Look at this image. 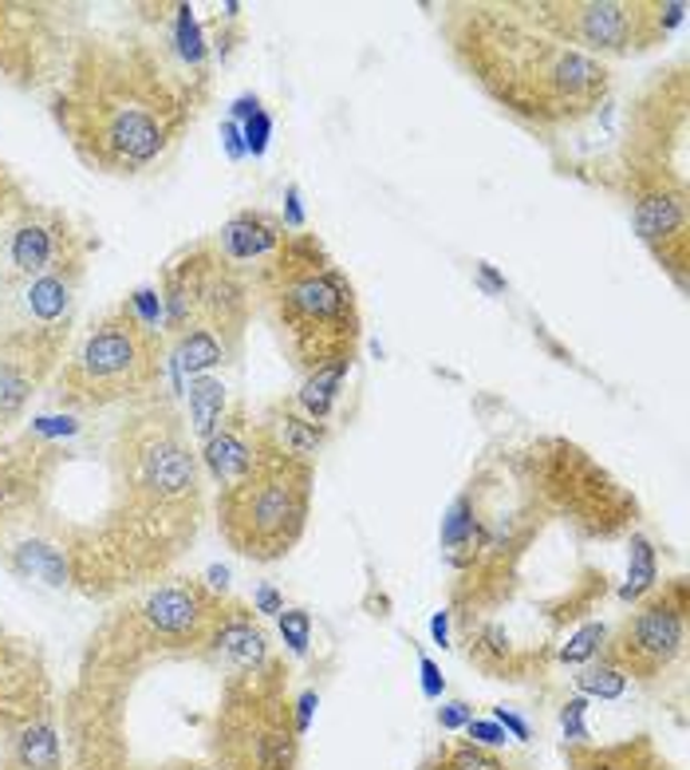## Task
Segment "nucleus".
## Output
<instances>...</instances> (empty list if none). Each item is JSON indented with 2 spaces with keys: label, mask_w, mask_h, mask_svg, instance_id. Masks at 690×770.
<instances>
[{
  "label": "nucleus",
  "mask_w": 690,
  "mask_h": 770,
  "mask_svg": "<svg viewBox=\"0 0 690 770\" xmlns=\"http://www.w3.org/2000/svg\"><path fill=\"white\" fill-rule=\"evenodd\" d=\"M466 735H470V743L485 747V751H493V747H501L505 739H510L501 723H485V719H470V723H466Z\"/></svg>",
  "instance_id": "32"
},
{
  "label": "nucleus",
  "mask_w": 690,
  "mask_h": 770,
  "mask_svg": "<svg viewBox=\"0 0 690 770\" xmlns=\"http://www.w3.org/2000/svg\"><path fill=\"white\" fill-rule=\"evenodd\" d=\"M174 56H178L181 68L190 71H206V36H201V25L198 17H194L190 4H178L174 9Z\"/></svg>",
  "instance_id": "23"
},
{
  "label": "nucleus",
  "mask_w": 690,
  "mask_h": 770,
  "mask_svg": "<svg viewBox=\"0 0 690 770\" xmlns=\"http://www.w3.org/2000/svg\"><path fill=\"white\" fill-rule=\"evenodd\" d=\"M253 613H285V601H280V593H276L273 585H260L257 593H253Z\"/></svg>",
  "instance_id": "37"
},
{
  "label": "nucleus",
  "mask_w": 690,
  "mask_h": 770,
  "mask_svg": "<svg viewBox=\"0 0 690 770\" xmlns=\"http://www.w3.org/2000/svg\"><path fill=\"white\" fill-rule=\"evenodd\" d=\"M268 135H273V119H268V111H257L249 123L241 127V139H245V150H249L253 158L265 155L268 147Z\"/></svg>",
  "instance_id": "31"
},
{
  "label": "nucleus",
  "mask_w": 690,
  "mask_h": 770,
  "mask_svg": "<svg viewBox=\"0 0 690 770\" xmlns=\"http://www.w3.org/2000/svg\"><path fill=\"white\" fill-rule=\"evenodd\" d=\"M158 296L162 337L170 340L178 372L194 380L234 364L253 312V285L245 269L225 261L214 242H194L166 261Z\"/></svg>",
  "instance_id": "5"
},
{
  "label": "nucleus",
  "mask_w": 690,
  "mask_h": 770,
  "mask_svg": "<svg viewBox=\"0 0 690 770\" xmlns=\"http://www.w3.org/2000/svg\"><path fill=\"white\" fill-rule=\"evenodd\" d=\"M418 672H423V695H426V700H442V692H446V680H442L438 664H434L431 656H418Z\"/></svg>",
  "instance_id": "35"
},
{
  "label": "nucleus",
  "mask_w": 690,
  "mask_h": 770,
  "mask_svg": "<svg viewBox=\"0 0 690 770\" xmlns=\"http://www.w3.org/2000/svg\"><path fill=\"white\" fill-rule=\"evenodd\" d=\"M221 139H225V150H229V158H241V155H245L241 127H237L234 119H229V123H221Z\"/></svg>",
  "instance_id": "38"
},
{
  "label": "nucleus",
  "mask_w": 690,
  "mask_h": 770,
  "mask_svg": "<svg viewBox=\"0 0 690 770\" xmlns=\"http://www.w3.org/2000/svg\"><path fill=\"white\" fill-rule=\"evenodd\" d=\"M206 99V71H178L147 40H87L71 56L52 115L91 170L142 174Z\"/></svg>",
  "instance_id": "1"
},
{
  "label": "nucleus",
  "mask_w": 690,
  "mask_h": 770,
  "mask_svg": "<svg viewBox=\"0 0 690 770\" xmlns=\"http://www.w3.org/2000/svg\"><path fill=\"white\" fill-rule=\"evenodd\" d=\"M257 439L265 442V447L288 455V459L312 462L316 459V450L324 447V423H316V419L304 416L296 403L280 399V403H273L265 416H260Z\"/></svg>",
  "instance_id": "17"
},
{
  "label": "nucleus",
  "mask_w": 690,
  "mask_h": 770,
  "mask_svg": "<svg viewBox=\"0 0 690 770\" xmlns=\"http://www.w3.org/2000/svg\"><path fill=\"white\" fill-rule=\"evenodd\" d=\"M431 632H434V641L438 644H450V613H434Z\"/></svg>",
  "instance_id": "41"
},
{
  "label": "nucleus",
  "mask_w": 690,
  "mask_h": 770,
  "mask_svg": "<svg viewBox=\"0 0 690 770\" xmlns=\"http://www.w3.org/2000/svg\"><path fill=\"white\" fill-rule=\"evenodd\" d=\"M166 337L138 321L130 304L99 312L83 337L63 355L56 396L71 411H107L119 403H142L155 396L162 376Z\"/></svg>",
  "instance_id": "6"
},
{
  "label": "nucleus",
  "mask_w": 690,
  "mask_h": 770,
  "mask_svg": "<svg viewBox=\"0 0 690 770\" xmlns=\"http://www.w3.org/2000/svg\"><path fill=\"white\" fill-rule=\"evenodd\" d=\"M225 613V597L206 581L174 577L142 593L135 608L119 616L138 644L155 652H206L217 621Z\"/></svg>",
  "instance_id": "10"
},
{
  "label": "nucleus",
  "mask_w": 690,
  "mask_h": 770,
  "mask_svg": "<svg viewBox=\"0 0 690 770\" xmlns=\"http://www.w3.org/2000/svg\"><path fill=\"white\" fill-rule=\"evenodd\" d=\"M347 372H352V364H347V360L308 372V376H304L300 396H296V407H300L308 419H316V423H328L332 407H336V399H339V383H344Z\"/></svg>",
  "instance_id": "21"
},
{
  "label": "nucleus",
  "mask_w": 690,
  "mask_h": 770,
  "mask_svg": "<svg viewBox=\"0 0 690 770\" xmlns=\"http://www.w3.org/2000/svg\"><path fill=\"white\" fill-rule=\"evenodd\" d=\"M493 723H501V728H505V735L518 739V743H529V735H533L525 719H521L518 711H510V708H493Z\"/></svg>",
  "instance_id": "34"
},
{
  "label": "nucleus",
  "mask_w": 690,
  "mask_h": 770,
  "mask_svg": "<svg viewBox=\"0 0 690 770\" xmlns=\"http://www.w3.org/2000/svg\"><path fill=\"white\" fill-rule=\"evenodd\" d=\"M564 754H569L572 770H671L648 739H631V743H620V747L572 743L564 747Z\"/></svg>",
  "instance_id": "18"
},
{
  "label": "nucleus",
  "mask_w": 690,
  "mask_h": 770,
  "mask_svg": "<svg viewBox=\"0 0 690 770\" xmlns=\"http://www.w3.org/2000/svg\"><path fill=\"white\" fill-rule=\"evenodd\" d=\"M4 770H20V767H17V762H9V767H4Z\"/></svg>",
  "instance_id": "42"
},
{
  "label": "nucleus",
  "mask_w": 690,
  "mask_h": 770,
  "mask_svg": "<svg viewBox=\"0 0 690 770\" xmlns=\"http://www.w3.org/2000/svg\"><path fill=\"white\" fill-rule=\"evenodd\" d=\"M450 52L482 91L529 127H576L608 99L604 60L561 43L529 4H450Z\"/></svg>",
  "instance_id": "2"
},
{
  "label": "nucleus",
  "mask_w": 690,
  "mask_h": 770,
  "mask_svg": "<svg viewBox=\"0 0 690 770\" xmlns=\"http://www.w3.org/2000/svg\"><path fill=\"white\" fill-rule=\"evenodd\" d=\"M276 624H280V636H285L288 652H293V656H308L312 616L304 613V608H285V613H276Z\"/></svg>",
  "instance_id": "28"
},
{
  "label": "nucleus",
  "mask_w": 690,
  "mask_h": 770,
  "mask_svg": "<svg viewBox=\"0 0 690 770\" xmlns=\"http://www.w3.org/2000/svg\"><path fill=\"white\" fill-rule=\"evenodd\" d=\"M536 25L584 56H628L643 52L659 36H667L682 20L687 4L671 0H536L529 4Z\"/></svg>",
  "instance_id": "9"
},
{
  "label": "nucleus",
  "mask_w": 690,
  "mask_h": 770,
  "mask_svg": "<svg viewBox=\"0 0 690 770\" xmlns=\"http://www.w3.org/2000/svg\"><path fill=\"white\" fill-rule=\"evenodd\" d=\"M316 708H319V695L316 692H304L300 700L293 703V723H296V735H308V728H312V715H316Z\"/></svg>",
  "instance_id": "36"
},
{
  "label": "nucleus",
  "mask_w": 690,
  "mask_h": 770,
  "mask_svg": "<svg viewBox=\"0 0 690 770\" xmlns=\"http://www.w3.org/2000/svg\"><path fill=\"white\" fill-rule=\"evenodd\" d=\"M79 431H83V423H79L76 416H40L28 427L32 439H71V435H79Z\"/></svg>",
  "instance_id": "30"
},
{
  "label": "nucleus",
  "mask_w": 690,
  "mask_h": 770,
  "mask_svg": "<svg viewBox=\"0 0 690 770\" xmlns=\"http://www.w3.org/2000/svg\"><path fill=\"white\" fill-rule=\"evenodd\" d=\"M576 688L584 700H620L628 692V672L615 660L600 656L595 664H584L576 675Z\"/></svg>",
  "instance_id": "24"
},
{
  "label": "nucleus",
  "mask_w": 690,
  "mask_h": 770,
  "mask_svg": "<svg viewBox=\"0 0 690 770\" xmlns=\"http://www.w3.org/2000/svg\"><path fill=\"white\" fill-rule=\"evenodd\" d=\"M308 510L312 462L288 459L265 442L249 475L217 494V526H221L225 546L257 565L293 554L308 529Z\"/></svg>",
  "instance_id": "7"
},
{
  "label": "nucleus",
  "mask_w": 690,
  "mask_h": 770,
  "mask_svg": "<svg viewBox=\"0 0 690 770\" xmlns=\"http://www.w3.org/2000/svg\"><path fill=\"white\" fill-rule=\"evenodd\" d=\"M434 770H505V762L477 743H450Z\"/></svg>",
  "instance_id": "26"
},
{
  "label": "nucleus",
  "mask_w": 690,
  "mask_h": 770,
  "mask_svg": "<svg viewBox=\"0 0 690 770\" xmlns=\"http://www.w3.org/2000/svg\"><path fill=\"white\" fill-rule=\"evenodd\" d=\"M687 641V581H671L663 593L648 597L635 608V616L620 624L612 644L604 649L608 660L639 680H655L674 664Z\"/></svg>",
  "instance_id": "11"
},
{
  "label": "nucleus",
  "mask_w": 690,
  "mask_h": 770,
  "mask_svg": "<svg viewBox=\"0 0 690 770\" xmlns=\"http://www.w3.org/2000/svg\"><path fill=\"white\" fill-rule=\"evenodd\" d=\"M544 447L552 450V455H544V483H549V490H556L564 510L588 534H620L635 514V503L580 447H569L561 439L544 442Z\"/></svg>",
  "instance_id": "12"
},
{
  "label": "nucleus",
  "mask_w": 690,
  "mask_h": 770,
  "mask_svg": "<svg viewBox=\"0 0 690 770\" xmlns=\"http://www.w3.org/2000/svg\"><path fill=\"white\" fill-rule=\"evenodd\" d=\"M91 245L60 206L36 202L0 163V360H36L56 372Z\"/></svg>",
  "instance_id": "3"
},
{
  "label": "nucleus",
  "mask_w": 690,
  "mask_h": 770,
  "mask_svg": "<svg viewBox=\"0 0 690 770\" xmlns=\"http://www.w3.org/2000/svg\"><path fill=\"white\" fill-rule=\"evenodd\" d=\"M12 762L20 770H63V747L52 715L32 719L12 735Z\"/></svg>",
  "instance_id": "20"
},
{
  "label": "nucleus",
  "mask_w": 690,
  "mask_h": 770,
  "mask_svg": "<svg viewBox=\"0 0 690 770\" xmlns=\"http://www.w3.org/2000/svg\"><path fill=\"white\" fill-rule=\"evenodd\" d=\"M214 664H225L229 675L237 672H253V667L268 664V636L257 624V613L241 601H225V613L217 621L214 636H209L206 652Z\"/></svg>",
  "instance_id": "14"
},
{
  "label": "nucleus",
  "mask_w": 690,
  "mask_h": 770,
  "mask_svg": "<svg viewBox=\"0 0 690 770\" xmlns=\"http://www.w3.org/2000/svg\"><path fill=\"white\" fill-rule=\"evenodd\" d=\"M257 289L273 309L276 332L304 376L355 360L359 348V301L344 269L316 234H288L273 257L257 265Z\"/></svg>",
  "instance_id": "4"
},
{
  "label": "nucleus",
  "mask_w": 690,
  "mask_h": 770,
  "mask_svg": "<svg viewBox=\"0 0 690 770\" xmlns=\"http://www.w3.org/2000/svg\"><path fill=\"white\" fill-rule=\"evenodd\" d=\"M659 581V565H655V546L648 537L635 534L631 537V569H628V585L620 588L623 601H639L643 593H651V585Z\"/></svg>",
  "instance_id": "25"
},
{
  "label": "nucleus",
  "mask_w": 690,
  "mask_h": 770,
  "mask_svg": "<svg viewBox=\"0 0 690 770\" xmlns=\"http://www.w3.org/2000/svg\"><path fill=\"white\" fill-rule=\"evenodd\" d=\"M600 644H608V628L604 624H584V628H576L569 636V644L561 649V660L564 664H588V660L600 652Z\"/></svg>",
  "instance_id": "27"
},
{
  "label": "nucleus",
  "mask_w": 690,
  "mask_h": 770,
  "mask_svg": "<svg viewBox=\"0 0 690 770\" xmlns=\"http://www.w3.org/2000/svg\"><path fill=\"white\" fill-rule=\"evenodd\" d=\"M477 281H482L485 293H505V277H497L490 265H477Z\"/></svg>",
  "instance_id": "39"
},
{
  "label": "nucleus",
  "mask_w": 690,
  "mask_h": 770,
  "mask_svg": "<svg viewBox=\"0 0 690 770\" xmlns=\"http://www.w3.org/2000/svg\"><path fill=\"white\" fill-rule=\"evenodd\" d=\"M285 237L288 230L280 217L265 214V209H241V214H234L221 225V234L214 237V245L221 250L225 261H234L237 269H245L249 261L260 265L265 257H273L276 245L285 242Z\"/></svg>",
  "instance_id": "16"
},
{
  "label": "nucleus",
  "mask_w": 690,
  "mask_h": 770,
  "mask_svg": "<svg viewBox=\"0 0 690 770\" xmlns=\"http://www.w3.org/2000/svg\"><path fill=\"white\" fill-rule=\"evenodd\" d=\"M257 423H249V416H245V407H229L221 419V427H217L214 435H209L206 442H201V467L209 470V478H214L217 486H234L241 483L245 475H249V467L257 462Z\"/></svg>",
  "instance_id": "15"
},
{
  "label": "nucleus",
  "mask_w": 690,
  "mask_h": 770,
  "mask_svg": "<svg viewBox=\"0 0 690 770\" xmlns=\"http://www.w3.org/2000/svg\"><path fill=\"white\" fill-rule=\"evenodd\" d=\"M470 719H474V708H470V703H462V700L442 703V708H438V723H442V731H466Z\"/></svg>",
  "instance_id": "33"
},
{
  "label": "nucleus",
  "mask_w": 690,
  "mask_h": 770,
  "mask_svg": "<svg viewBox=\"0 0 690 770\" xmlns=\"http://www.w3.org/2000/svg\"><path fill=\"white\" fill-rule=\"evenodd\" d=\"M257 111H260V99H257V96H241V99H237V104H234V123H237V119L249 123Z\"/></svg>",
  "instance_id": "40"
},
{
  "label": "nucleus",
  "mask_w": 690,
  "mask_h": 770,
  "mask_svg": "<svg viewBox=\"0 0 690 770\" xmlns=\"http://www.w3.org/2000/svg\"><path fill=\"white\" fill-rule=\"evenodd\" d=\"M225 419V383L217 376H194L190 380V435L206 442Z\"/></svg>",
  "instance_id": "22"
},
{
  "label": "nucleus",
  "mask_w": 690,
  "mask_h": 770,
  "mask_svg": "<svg viewBox=\"0 0 690 770\" xmlns=\"http://www.w3.org/2000/svg\"><path fill=\"white\" fill-rule=\"evenodd\" d=\"M584 715H588V700L584 695H576V700H569L561 708V731H564V747H572V743H588V723H584Z\"/></svg>",
  "instance_id": "29"
},
{
  "label": "nucleus",
  "mask_w": 690,
  "mask_h": 770,
  "mask_svg": "<svg viewBox=\"0 0 690 770\" xmlns=\"http://www.w3.org/2000/svg\"><path fill=\"white\" fill-rule=\"evenodd\" d=\"M631 225L639 242L655 253V261L687 289L690 265V206L687 183H648L631 191Z\"/></svg>",
  "instance_id": "13"
},
{
  "label": "nucleus",
  "mask_w": 690,
  "mask_h": 770,
  "mask_svg": "<svg viewBox=\"0 0 690 770\" xmlns=\"http://www.w3.org/2000/svg\"><path fill=\"white\" fill-rule=\"evenodd\" d=\"M214 751L225 770H296L300 735L280 664L268 660L265 667L229 675L217 711Z\"/></svg>",
  "instance_id": "8"
},
{
  "label": "nucleus",
  "mask_w": 690,
  "mask_h": 770,
  "mask_svg": "<svg viewBox=\"0 0 690 770\" xmlns=\"http://www.w3.org/2000/svg\"><path fill=\"white\" fill-rule=\"evenodd\" d=\"M48 376H52V368L36 364V360H12V355L0 360V435L24 416L28 399Z\"/></svg>",
  "instance_id": "19"
}]
</instances>
